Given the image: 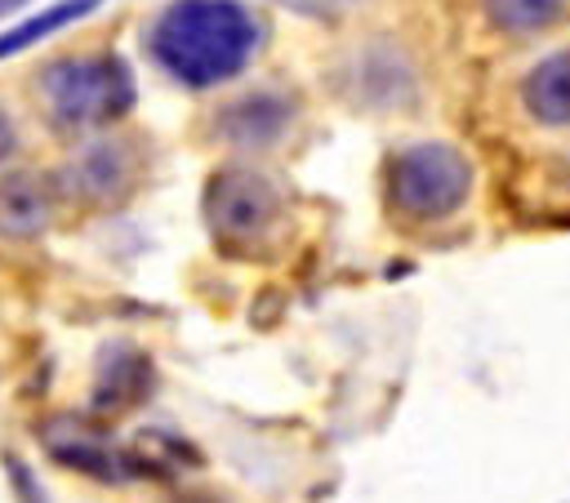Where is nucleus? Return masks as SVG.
Here are the masks:
<instances>
[{"label": "nucleus", "instance_id": "nucleus-1", "mask_svg": "<svg viewBox=\"0 0 570 503\" xmlns=\"http://www.w3.org/2000/svg\"><path fill=\"white\" fill-rule=\"evenodd\" d=\"M258 40L263 27L240 0H174L151 22L147 53L169 80L214 89L249 67Z\"/></svg>", "mask_w": 570, "mask_h": 503}, {"label": "nucleus", "instance_id": "nucleus-2", "mask_svg": "<svg viewBox=\"0 0 570 503\" xmlns=\"http://www.w3.org/2000/svg\"><path fill=\"white\" fill-rule=\"evenodd\" d=\"M134 71L116 53L98 58H58L40 76V98L53 125L85 134L120 120L134 107Z\"/></svg>", "mask_w": 570, "mask_h": 503}, {"label": "nucleus", "instance_id": "nucleus-3", "mask_svg": "<svg viewBox=\"0 0 570 503\" xmlns=\"http://www.w3.org/2000/svg\"><path fill=\"white\" fill-rule=\"evenodd\" d=\"M472 191V160L450 142H414L387 165V196L405 218H450Z\"/></svg>", "mask_w": 570, "mask_h": 503}, {"label": "nucleus", "instance_id": "nucleus-4", "mask_svg": "<svg viewBox=\"0 0 570 503\" xmlns=\"http://www.w3.org/2000/svg\"><path fill=\"white\" fill-rule=\"evenodd\" d=\"M281 209H285V196L263 169L232 165V169H218L205 187V218L223 245L263 240L276 227Z\"/></svg>", "mask_w": 570, "mask_h": 503}, {"label": "nucleus", "instance_id": "nucleus-5", "mask_svg": "<svg viewBox=\"0 0 570 503\" xmlns=\"http://www.w3.org/2000/svg\"><path fill=\"white\" fill-rule=\"evenodd\" d=\"M151 392V361L142 352H134L129 343L102 347L98 356V383H94V410L116 414L138 405Z\"/></svg>", "mask_w": 570, "mask_h": 503}, {"label": "nucleus", "instance_id": "nucleus-6", "mask_svg": "<svg viewBox=\"0 0 570 503\" xmlns=\"http://www.w3.org/2000/svg\"><path fill=\"white\" fill-rule=\"evenodd\" d=\"M521 102L539 125H570V49L548 53L525 71Z\"/></svg>", "mask_w": 570, "mask_h": 503}, {"label": "nucleus", "instance_id": "nucleus-7", "mask_svg": "<svg viewBox=\"0 0 570 503\" xmlns=\"http://www.w3.org/2000/svg\"><path fill=\"white\" fill-rule=\"evenodd\" d=\"M289 120H294V107L281 93H245L218 116V129L232 142H276Z\"/></svg>", "mask_w": 570, "mask_h": 503}, {"label": "nucleus", "instance_id": "nucleus-8", "mask_svg": "<svg viewBox=\"0 0 570 503\" xmlns=\"http://www.w3.org/2000/svg\"><path fill=\"white\" fill-rule=\"evenodd\" d=\"M129 174H134L129 151L120 142H98V147H89L71 165V191H80L89 200H111V196H120V187L129 183Z\"/></svg>", "mask_w": 570, "mask_h": 503}, {"label": "nucleus", "instance_id": "nucleus-9", "mask_svg": "<svg viewBox=\"0 0 570 503\" xmlns=\"http://www.w3.org/2000/svg\"><path fill=\"white\" fill-rule=\"evenodd\" d=\"M49 227V191L31 174H13L0 187V236H36Z\"/></svg>", "mask_w": 570, "mask_h": 503}, {"label": "nucleus", "instance_id": "nucleus-10", "mask_svg": "<svg viewBox=\"0 0 570 503\" xmlns=\"http://www.w3.org/2000/svg\"><path fill=\"white\" fill-rule=\"evenodd\" d=\"M98 4H102V0H53L49 9L22 18L18 27H4V31H0V62L13 58V53H22V49H31V45H40V40H49V36H58L62 27H76V22L89 18Z\"/></svg>", "mask_w": 570, "mask_h": 503}, {"label": "nucleus", "instance_id": "nucleus-11", "mask_svg": "<svg viewBox=\"0 0 570 503\" xmlns=\"http://www.w3.org/2000/svg\"><path fill=\"white\" fill-rule=\"evenodd\" d=\"M570 9V0H485V13L494 27L512 31V36H530L552 27L561 13Z\"/></svg>", "mask_w": 570, "mask_h": 503}, {"label": "nucleus", "instance_id": "nucleus-12", "mask_svg": "<svg viewBox=\"0 0 570 503\" xmlns=\"http://www.w3.org/2000/svg\"><path fill=\"white\" fill-rule=\"evenodd\" d=\"M276 4L298 9V13H334V9H343L347 0H276Z\"/></svg>", "mask_w": 570, "mask_h": 503}, {"label": "nucleus", "instance_id": "nucleus-13", "mask_svg": "<svg viewBox=\"0 0 570 503\" xmlns=\"http://www.w3.org/2000/svg\"><path fill=\"white\" fill-rule=\"evenodd\" d=\"M9 147H13V129H9V120L0 116V156H4Z\"/></svg>", "mask_w": 570, "mask_h": 503}, {"label": "nucleus", "instance_id": "nucleus-14", "mask_svg": "<svg viewBox=\"0 0 570 503\" xmlns=\"http://www.w3.org/2000/svg\"><path fill=\"white\" fill-rule=\"evenodd\" d=\"M22 4H31V0H0V18L13 13V9H22Z\"/></svg>", "mask_w": 570, "mask_h": 503}, {"label": "nucleus", "instance_id": "nucleus-15", "mask_svg": "<svg viewBox=\"0 0 570 503\" xmlns=\"http://www.w3.org/2000/svg\"><path fill=\"white\" fill-rule=\"evenodd\" d=\"M187 503H209V499H187Z\"/></svg>", "mask_w": 570, "mask_h": 503}]
</instances>
